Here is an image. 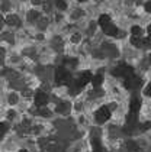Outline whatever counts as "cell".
Here are the masks:
<instances>
[{"mask_svg": "<svg viewBox=\"0 0 151 152\" xmlns=\"http://www.w3.org/2000/svg\"><path fill=\"white\" fill-rule=\"evenodd\" d=\"M96 120H97V123H106L108 120H109V117H110V110L108 109V107H100V109H97V112H96Z\"/></svg>", "mask_w": 151, "mask_h": 152, "instance_id": "obj_1", "label": "cell"}, {"mask_svg": "<svg viewBox=\"0 0 151 152\" xmlns=\"http://www.w3.org/2000/svg\"><path fill=\"white\" fill-rule=\"evenodd\" d=\"M55 81L58 84H66V83L70 81V72L66 68H57L55 71Z\"/></svg>", "mask_w": 151, "mask_h": 152, "instance_id": "obj_2", "label": "cell"}, {"mask_svg": "<svg viewBox=\"0 0 151 152\" xmlns=\"http://www.w3.org/2000/svg\"><path fill=\"white\" fill-rule=\"evenodd\" d=\"M113 74L115 75H119V77H124V78H127L129 75H132L134 72H132V68L131 67H128V65H119V67H116L115 71H113Z\"/></svg>", "mask_w": 151, "mask_h": 152, "instance_id": "obj_3", "label": "cell"}, {"mask_svg": "<svg viewBox=\"0 0 151 152\" xmlns=\"http://www.w3.org/2000/svg\"><path fill=\"white\" fill-rule=\"evenodd\" d=\"M139 84H141V80H139L138 77H135L134 74L125 78V87H127V88H131V90H132V88H137Z\"/></svg>", "mask_w": 151, "mask_h": 152, "instance_id": "obj_4", "label": "cell"}, {"mask_svg": "<svg viewBox=\"0 0 151 152\" xmlns=\"http://www.w3.org/2000/svg\"><path fill=\"white\" fill-rule=\"evenodd\" d=\"M92 74L90 72H83V74H80L79 75V78L76 80V84L79 86V87H84L87 83H92Z\"/></svg>", "mask_w": 151, "mask_h": 152, "instance_id": "obj_5", "label": "cell"}, {"mask_svg": "<svg viewBox=\"0 0 151 152\" xmlns=\"http://www.w3.org/2000/svg\"><path fill=\"white\" fill-rule=\"evenodd\" d=\"M48 102V96L44 91H36L35 93V103L38 106H45Z\"/></svg>", "mask_w": 151, "mask_h": 152, "instance_id": "obj_6", "label": "cell"}, {"mask_svg": "<svg viewBox=\"0 0 151 152\" xmlns=\"http://www.w3.org/2000/svg\"><path fill=\"white\" fill-rule=\"evenodd\" d=\"M102 29H103L105 34L109 35V36H116V34H118V28H116L113 23L108 25V26H105V28H102Z\"/></svg>", "mask_w": 151, "mask_h": 152, "instance_id": "obj_7", "label": "cell"}, {"mask_svg": "<svg viewBox=\"0 0 151 152\" xmlns=\"http://www.w3.org/2000/svg\"><path fill=\"white\" fill-rule=\"evenodd\" d=\"M112 23V19H110V16L109 15H100L99 16V25L105 28V26H108V25Z\"/></svg>", "mask_w": 151, "mask_h": 152, "instance_id": "obj_8", "label": "cell"}, {"mask_svg": "<svg viewBox=\"0 0 151 152\" xmlns=\"http://www.w3.org/2000/svg\"><path fill=\"white\" fill-rule=\"evenodd\" d=\"M139 107H141V102H139L138 99H132V100H131V106H129L131 113H138Z\"/></svg>", "mask_w": 151, "mask_h": 152, "instance_id": "obj_9", "label": "cell"}, {"mask_svg": "<svg viewBox=\"0 0 151 152\" xmlns=\"http://www.w3.org/2000/svg\"><path fill=\"white\" fill-rule=\"evenodd\" d=\"M92 149H93V152H105L103 146H102V143L99 142V139L92 140Z\"/></svg>", "mask_w": 151, "mask_h": 152, "instance_id": "obj_10", "label": "cell"}, {"mask_svg": "<svg viewBox=\"0 0 151 152\" xmlns=\"http://www.w3.org/2000/svg\"><path fill=\"white\" fill-rule=\"evenodd\" d=\"M102 83H103V77H102L100 74H97V75H94V77H93V78H92V84H93V86H94V87H99V86H100Z\"/></svg>", "mask_w": 151, "mask_h": 152, "instance_id": "obj_11", "label": "cell"}, {"mask_svg": "<svg viewBox=\"0 0 151 152\" xmlns=\"http://www.w3.org/2000/svg\"><path fill=\"white\" fill-rule=\"evenodd\" d=\"M131 44H132L134 47L141 48L142 47V39H141L139 36H132V38H131Z\"/></svg>", "mask_w": 151, "mask_h": 152, "instance_id": "obj_12", "label": "cell"}, {"mask_svg": "<svg viewBox=\"0 0 151 152\" xmlns=\"http://www.w3.org/2000/svg\"><path fill=\"white\" fill-rule=\"evenodd\" d=\"M127 148L129 149V151H132V152L138 151V145H137L134 140H128V142H127Z\"/></svg>", "mask_w": 151, "mask_h": 152, "instance_id": "obj_13", "label": "cell"}, {"mask_svg": "<svg viewBox=\"0 0 151 152\" xmlns=\"http://www.w3.org/2000/svg\"><path fill=\"white\" fill-rule=\"evenodd\" d=\"M131 34H132V36H139V38H141V34H142V31H141V28H139V26L134 25V26L131 28Z\"/></svg>", "mask_w": 151, "mask_h": 152, "instance_id": "obj_14", "label": "cell"}, {"mask_svg": "<svg viewBox=\"0 0 151 152\" xmlns=\"http://www.w3.org/2000/svg\"><path fill=\"white\" fill-rule=\"evenodd\" d=\"M55 4H57L58 9H61V10H66L67 9V3L64 0H55Z\"/></svg>", "mask_w": 151, "mask_h": 152, "instance_id": "obj_15", "label": "cell"}, {"mask_svg": "<svg viewBox=\"0 0 151 152\" xmlns=\"http://www.w3.org/2000/svg\"><path fill=\"white\" fill-rule=\"evenodd\" d=\"M7 23L9 25H18L19 23V19H18L16 16H9V18H7Z\"/></svg>", "mask_w": 151, "mask_h": 152, "instance_id": "obj_16", "label": "cell"}, {"mask_svg": "<svg viewBox=\"0 0 151 152\" xmlns=\"http://www.w3.org/2000/svg\"><path fill=\"white\" fill-rule=\"evenodd\" d=\"M145 94H147L148 97H151V83L147 86V88H145Z\"/></svg>", "mask_w": 151, "mask_h": 152, "instance_id": "obj_17", "label": "cell"}, {"mask_svg": "<svg viewBox=\"0 0 151 152\" xmlns=\"http://www.w3.org/2000/svg\"><path fill=\"white\" fill-rule=\"evenodd\" d=\"M150 44H151L150 38H144V39H142V45H150Z\"/></svg>", "mask_w": 151, "mask_h": 152, "instance_id": "obj_18", "label": "cell"}, {"mask_svg": "<svg viewBox=\"0 0 151 152\" xmlns=\"http://www.w3.org/2000/svg\"><path fill=\"white\" fill-rule=\"evenodd\" d=\"M145 10H147V12H151V1H147V3H145Z\"/></svg>", "mask_w": 151, "mask_h": 152, "instance_id": "obj_19", "label": "cell"}, {"mask_svg": "<svg viewBox=\"0 0 151 152\" xmlns=\"http://www.w3.org/2000/svg\"><path fill=\"white\" fill-rule=\"evenodd\" d=\"M150 126H151L150 123H145V125H144V128H142V129H144V130H148V129H150Z\"/></svg>", "mask_w": 151, "mask_h": 152, "instance_id": "obj_20", "label": "cell"}, {"mask_svg": "<svg viewBox=\"0 0 151 152\" xmlns=\"http://www.w3.org/2000/svg\"><path fill=\"white\" fill-rule=\"evenodd\" d=\"M41 113H42V115H49V110H45V109H42V110H41Z\"/></svg>", "mask_w": 151, "mask_h": 152, "instance_id": "obj_21", "label": "cell"}, {"mask_svg": "<svg viewBox=\"0 0 151 152\" xmlns=\"http://www.w3.org/2000/svg\"><path fill=\"white\" fill-rule=\"evenodd\" d=\"M147 32H148V35L151 36V23L148 25V28H147Z\"/></svg>", "mask_w": 151, "mask_h": 152, "instance_id": "obj_22", "label": "cell"}, {"mask_svg": "<svg viewBox=\"0 0 151 152\" xmlns=\"http://www.w3.org/2000/svg\"><path fill=\"white\" fill-rule=\"evenodd\" d=\"M21 152H28V151H25V149H22V151H21Z\"/></svg>", "mask_w": 151, "mask_h": 152, "instance_id": "obj_23", "label": "cell"}, {"mask_svg": "<svg viewBox=\"0 0 151 152\" xmlns=\"http://www.w3.org/2000/svg\"><path fill=\"white\" fill-rule=\"evenodd\" d=\"M77 1H84V0H77Z\"/></svg>", "mask_w": 151, "mask_h": 152, "instance_id": "obj_24", "label": "cell"}, {"mask_svg": "<svg viewBox=\"0 0 151 152\" xmlns=\"http://www.w3.org/2000/svg\"><path fill=\"white\" fill-rule=\"evenodd\" d=\"M150 64H151V55H150Z\"/></svg>", "mask_w": 151, "mask_h": 152, "instance_id": "obj_25", "label": "cell"}]
</instances>
